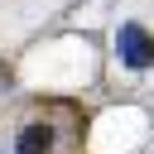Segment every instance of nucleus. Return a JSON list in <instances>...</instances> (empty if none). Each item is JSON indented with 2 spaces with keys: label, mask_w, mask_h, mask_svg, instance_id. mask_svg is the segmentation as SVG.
I'll use <instances>...</instances> for the list:
<instances>
[{
  "label": "nucleus",
  "mask_w": 154,
  "mask_h": 154,
  "mask_svg": "<svg viewBox=\"0 0 154 154\" xmlns=\"http://www.w3.org/2000/svg\"><path fill=\"white\" fill-rule=\"evenodd\" d=\"M116 48H120V63H125V67H135V72L154 63V38H149V29H144V24H120Z\"/></svg>",
  "instance_id": "1"
},
{
  "label": "nucleus",
  "mask_w": 154,
  "mask_h": 154,
  "mask_svg": "<svg viewBox=\"0 0 154 154\" xmlns=\"http://www.w3.org/2000/svg\"><path fill=\"white\" fill-rule=\"evenodd\" d=\"M48 149H53V130H48L43 120L24 125V130H19V140H14V154H48Z\"/></svg>",
  "instance_id": "2"
}]
</instances>
